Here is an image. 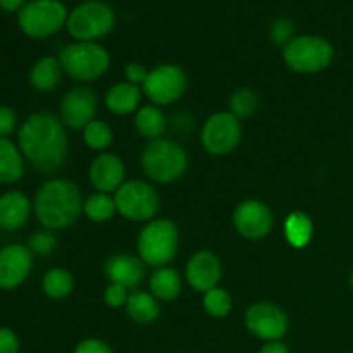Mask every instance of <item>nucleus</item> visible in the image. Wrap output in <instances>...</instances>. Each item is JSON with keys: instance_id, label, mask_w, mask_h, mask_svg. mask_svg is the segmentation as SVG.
<instances>
[{"instance_id": "13", "label": "nucleus", "mask_w": 353, "mask_h": 353, "mask_svg": "<svg viewBox=\"0 0 353 353\" xmlns=\"http://www.w3.org/2000/svg\"><path fill=\"white\" fill-rule=\"evenodd\" d=\"M97 112V95L86 86L69 90L61 102V121L71 130H85Z\"/></svg>"}, {"instance_id": "21", "label": "nucleus", "mask_w": 353, "mask_h": 353, "mask_svg": "<svg viewBox=\"0 0 353 353\" xmlns=\"http://www.w3.org/2000/svg\"><path fill=\"white\" fill-rule=\"evenodd\" d=\"M141 100V90L130 81L117 83L105 93V105L117 116H126L137 110Z\"/></svg>"}, {"instance_id": "42", "label": "nucleus", "mask_w": 353, "mask_h": 353, "mask_svg": "<svg viewBox=\"0 0 353 353\" xmlns=\"http://www.w3.org/2000/svg\"><path fill=\"white\" fill-rule=\"evenodd\" d=\"M352 353H353V350H352Z\"/></svg>"}, {"instance_id": "3", "label": "nucleus", "mask_w": 353, "mask_h": 353, "mask_svg": "<svg viewBox=\"0 0 353 353\" xmlns=\"http://www.w3.org/2000/svg\"><path fill=\"white\" fill-rule=\"evenodd\" d=\"M141 168L152 181L172 183L185 174L188 155L176 141L157 138L145 147L141 154Z\"/></svg>"}, {"instance_id": "24", "label": "nucleus", "mask_w": 353, "mask_h": 353, "mask_svg": "<svg viewBox=\"0 0 353 353\" xmlns=\"http://www.w3.org/2000/svg\"><path fill=\"white\" fill-rule=\"evenodd\" d=\"M152 295L162 302H171L181 293V278L179 272L172 268H159L150 276Z\"/></svg>"}, {"instance_id": "16", "label": "nucleus", "mask_w": 353, "mask_h": 353, "mask_svg": "<svg viewBox=\"0 0 353 353\" xmlns=\"http://www.w3.org/2000/svg\"><path fill=\"white\" fill-rule=\"evenodd\" d=\"M185 276L193 290L205 293L217 286L223 276V265L212 252L202 250L190 259Z\"/></svg>"}, {"instance_id": "33", "label": "nucleus", "mask_w": 353, "mask_h": 353, "mask_svg": "<svg viewBox=\"0 0 353 353\" xmlns=\"http://www.w3.org/2000/svg\"><path fill=\"white\" fill-rule=\"evenodd\" d=\"M128 290L121 285H112L110 283L109 286L103 292V302H105L107 307H112V309H119V307L126 305L128 302Z\"/></svg>"}, {"instance_id": "5", "label": "nucleus", "mask_w": 353, "mask_h": 353, "mask_svg": "<svg viewBox=\"0 0 353 353\" xmlns=\"http://www.w3.org/2000/svg\"><path fill=\"white\" fill-rule=\"evenodd\" d=\"M62 71L78 81H93L109 69V52L93 41L68 45L59 55Z\"/></svg>"}, {"instance_id": "41", "label": "nucleus", "mask_w": 353, "mask_h": 353, "mask_svg": "<svg viewBox=\"0 0 353 353\" xmlns=\"http://www.w3.org/2000/svg\"><path fill=\"white\" fill-rule=\"evenodd\" d=\"M350 286H352V290H353V272L350 274Z\"/></svg>"}, {"instance_id": "30", "label": "nucleus", "mask_w": 353, "mask_h": 353, "mask_svg": "<svg viewBox=\"0 0 353 353\" xmlns=\"http://www.w3.org/2000/svg\"><path fill=\"white\" fill-rule=\"evenodd\" d=\"M83 138H85V143L88 145L93 150H105L107 147H110L114 140L112 130L107 123L103 121L93 119L88 126L83 130Z\"/></svg>"}, {"instance_id": "1", "label": "nucleus", "mask_w": 353, "mask_h": 353, "mask_svg": "<svg viewBox=\"0 0 353 353\" xmlns=\"http://www.w3.org/2000/svg\"><path fill=\"white\" fill-rule=\"evenodd\" d=\"M19 148L24 159L38 171L52 172L61 168L68 155L64 123L50 112H34L21 124Z\"/></svg>"}, {"instance_id": "20", "label": "nucleus", "mask_w": 353, "mask_h": 353, "mask_svg": "<svg viewBox=\"0 0 353 353\" xmlns=\"http://www.w3.org/2000/svg\"><path fill=\"white\" fill-rule=\"evenodd\" d=\"M24 174V155L9 138H0V183L12 185Z\"/></svg>"}, {"instance_id": "38", "label": "nucleus", "mask_w": 353, "mask_h": 353, "mask_svg": "<svg viewBox=\"0 0 353 353\" xmlns=\"http://www.w3.org/2000/svg\"><path fill=\"white\" fill-rule=\"evenodd\" d=\"M148 71L138 62H131V64L126 65V78L128 81L133 83V85L138 86V83H143L145 78H147Z\"/></svg>"}, {"instance_id": "32", "label": "nucleus", "mask_w": 353, "mask_h": 353, "mask_svg": "<svg viewBox=\"0 0 353 353\" xmlns=\"http://www.w3.org/2000/svg\"><path fill=\"white\" fill-rule=\"evenodd\" d=\"M55 245H57V238H55V234L52 233L50 230H43V231H38V233H34L33 236L30 238L28 248H30L31 252H34V254L47 255L54 250Z\"/></svg>"}, {"instance_id": "15", "label": "nucleus", "mask_w": 353, "mask_h": 353, "mask_svg": "<svg viewBox=\"0 0 353 353\" xmlns=\"http://www.w3.org/2000/svg\"><path fill=\"white\" fill-rule=\"evenodd\" d=\"M233 224L241 236L248 240H261L271 231L272 214L265 203L259 200H245L234 209Z\"/></svg>"}, {"instance_id": "19", "label": "nucleus", "mask_w": 353, "mask_h": 353, "mask_svg": "<svg viewBox=\"0 0 353 353\" xmlns=\"http://www.w3.org/2000/svg\"><path fill=\"white\" fill-rule=\"evenodd\" d=\"M31 210V202L24 193L7 192L0 195V230L16 231L24 226Z\"/></svg>"}, {"instance_id": "34", "label": "nucleus", "mask_w": 353, "mask_h": 353, "mask_svg": "<svg viewBox=\"0 0 353 353\" xmlns=\"http://www.w3.org/2000/svg\"><path fill=\"white\" fill-rule=\"evenodd\" d=\"M292 34H293V24L290 23L288 19H278L274 24H272L271 37L274 43L285 45L286 47V45L293 40Z\"/></svg>"}, {"instance_id": "29", "label": "nucleus", "mask_w": 353, "mask_h": 353, "mask_svg": "<svg viewBox=\"0 0 353 353\" xmlns=\"http://www.w3.org/2000/svg\"><path fill=\"white\" fill-rule=\"evenodd\" d=\"M203 309L207 314L217 319H223L233 309V300H231L230 293L223 288H212L209 292L203 293Z\"/></svg>"}, {"instance_id": "39", "label": "nucleus", "mask_w": 353, "mask_h": 353, "mask_svg": "<svg viewBox=\"0 0 353 353\" xmlns=\"http://www.w3.org/2000/svg\"><path fill=\"white\" fill-rule=\"evenodd\" d=\"M259 353H290V348L283 343L281 340L279 341H268L261 347Z\"/></svg>"}, {"instance_id": "27", "label": "nucleus", "mask_w": 353, "mask_h": 353, "mask_svg": "<svg viewBox=\"0 0 353 353\" xmlns=\"http://www.w3.org/2000/svg\"><path fill=\"white\" fill-rule=\"evenodd\" d=\"M72 288H74V279H72L71 272L65 271V269H50V271L45 272L43 279H41V290H43L45 295L54 300H61L71 295Z\"/></svg>"}, {"instance_id": "11", "label": "nucleus", "mask_w": 353, "mask_h": 353, "mask_svg": "<svg viewBox=\"0 0 353 353\" xmlns=\"http://www.w3.org/2000/svg\"><path fill=\"white\" fill-rule=\"evenodd\" d=\"M202 147L212 155H226L238 147L241 140V126L231 112H217L203 124Z\"/></svg>"}, {"instance_id": "26", "label": "nucleus", "mask_w": 353, "mask_h": 353, "mask_svg": "<svg viewBox=\"0 0 353 353\" xmlns=\"http://www.w3.org/2000/svg\"><path fill=\"white\" fill-rule=\"evenodd\" d=\"M134 126L143 138H148L150 141L157 140L165 131V117L155 105H145L137 112Z\"/></svg>"}, {"instance_id": "35", "label": "nucleus", "mask_w": 353, "mask_h": 353, "mask_svg": "<svg viewBox=\"0 0 353 353\" xmlns=\"http://www.w3.org/2000/svg\"><path fill=\"white\" fill-rule=\"evenodd\" d=\"M74 353H114L109 343L99 338H86L76 345Z\"/></svg>"}, {"instance_id": "40", "label": "nucleus", "mask_w": 353, "mask_h": 353, "mask_svg": "<svg viewBox=\"0 0 353 353\" xmlns=\"http://www.w3.org/2000/svg\"><path fill=\"white\" fill-rule=\"evenodd\" d=\"M24 0H0V9L7 10V12H14L17 9H23Z\"/></svg>"}, {"instance_id": "23", "label": "nucleus", "mask_w": 353, "mask_h": 353, "mask_svg": "<svg viewBox=\"0 0 353 353\" xmlns=\"http://www.w3.org/2000/svg\"><path fill=\"white\" fill-rule=\"evenodd\" d=\"M124 307H126L128 316L138 324H152L161 314L157 299L147 292H133L128 296Z\"/></svg>"}, {"instance_id": "4", "label": "nucleus", "mask_w": 353, "mask_h": 353, "mask_svg": "<svg viewBox=\"0 0 353 353\" xmlns=\"http://www.w3.org/2000/svg\"><path fill=\"white\" fill-rule=\"evenodd\" d=\"M178 228L171 219L150 221L138 234L140 259L154 268H164L178 252Z\"/></svg>"}, {"instance_id": "7", "label": "nucleus", "mask_w": 353, "mask_h": 353, "mask_svg": "<svg viewBox=\"0 0 353 353\" xmlns=\"http://www.w3.org/2000/svg\"><path fill=\"white\" fill-rule=\"evenodd\" d=\"M17 23L31 38H47L68 23V10L59 0H33L19 10Z\"/></svg>"}, {"instance_id": "25", "label": "nucleus", "mask_w": 353, "mask_h": 353, "mask_svg": "<svg viewBox=\"0 0 353 353\" xmlns=\"http://www.w3.org/2000/svg\"><path fill=\"white\" fill-rule=\"evenodd\" d=\"M314 224L310 217L303 212H292L285 221V236L288 243L295 248H302L312 240Z\"/></svg>"}, {"instance_id": "28", "label": "nucleus", "mask_w": 353, "mask_h": 353, "mask_svg": "<svg viewBox=\"0 0 353 353\" xmlns=\"http://www.w3.org/2000/svg\"><path fill=\"white\" fill-rule=\"evenodd\" d=\"M116 202L109 193H93L83 203V212L93 223H105L116 214Z\"/></svg>"}, {"instance_id": "6", "label": "nucleus", "mask_w": 353, "mask_h": 353, "mask_svg": "<svg viewBox=\"0 0 353 353\" xmlns=\"http://www.w3.org/2000/svg\"><path fill=\"white\" fill-rule=\"evenodd\" d=\"M285 62L296 72H319L331 64L334 57L333 45L321 37L303 34L285 47Z\"/></svg>"}, {"instance_id": "22", "label": "nucleus", "mask_w": 353, "mask_h": 353, "mask_svg": "<svg viewBox=\"0 0 353 353\" xmlns=\"http://www.w3.org/2000/svg\"><path fill=\"white\" fill-rule=\"evenodd\" d=\"M61 62H59V59L50 57V55L38 59L30 71V83L38 92H52L61 83Z\"/></svg>"}, {"instance_id": "2", "label": "nucleus", "mask_w": 353, "mask_h": 353, "mask_svg": "<svg viewBox=\"0 0 353 353\" xmlns=\"http://www.w3.org/2000/svg\"><path fill=\"white\" fill-rule=\"evenodd\" d=\"M81 192L65 179H50L34 196V214L45 230H64L78 219L83 209Z\"/></svg>"}, {"instance_id": "9", "label": "nucleus", "mask_w": 353, "mask_h": 353, "mask_svg": "<svg viewBox=\"0 0 353 353\" xmlns=\"http://www.w3.org/2000/svg\"><path fill=\"white\" fill-rule=\"evenodd\" d=\"M117 212L130 221H150L159 210V195L148 183L126 181L114 195Z\"/></svg>"}, {"instance_id": "8", "label": "nucleus", "mask_w": 353, "mask_h": 353, "mask_svg": "<svg viewBox=\"0 0 353 353\" xmlns=\"http://www.w3.org/2000/svg\"><path fill=\"white\" fill-rule=\"evenodd\" d=\"M116 23V14L107 3L90 0L76 7L68 16V31L79 41L105 37Z\"/></svg>"}, {"instance_id": "31", "label": "nucleus", "mask_w": 353, "mask_h": 353, "mask_svg": "<svg viewBox=\"0 0 353 353\" xmlns=\"http://www.w3.org/2000/svg\"><path fill=\"white\" fill-rule=\"evenodd\" d=\"M259 97L254 90L241 88L234 92L230 99V112L234 117H250L257 110Z\"/></svg>"}, {"instance_id": "36", "label": "nucleus", "mask_w": 353, "mask_h": 353, "mask_svg": "<svg viewBox=\"0 0 353 353\" xmlns=\"http://www.w3.org/2000/svg\"><path fill=\"white\" fill-rule=\"evenodd\" d=\"M21 343L17 334L9 327L0 326V353H19Z\"/></svg>"}, {"instance_id": "37", "label": "nucleus", "mask_w": 353, "mask_h": 353, "mask_svg": "<svg viewBox=\"0 0 353 353\" xmlns=\"http://www.w3.org/2000/svg\"><path fill=\"white\" fill-rule=\"evenodd\" d=\"M16 112L9 105H0V138H7L16 130Z\"/></svg>"}, {"instance_id": "17", "label": "nucleus", "mask_w": 353, "mask_h": 353, "mask_svg": "<svg viewBox=\"0 0 353 353\" xmlns=\"http://www.w3.org/2000/svg\"><path fill=\"white\" fill-rule=\"evenodd\" d=\"M88 178L93 188L99 192H117L124 183L123 161L114 154H100L90 165Z\"/></svg>"}, {"instance_id": "18", "label": "nucleus", "mask_w": 353, "mask_h": 353, "mask_svg": "<svg viewBox=\"0 0 353 353\" xmlns=\"http://www.w3.org/2000/svg\"><path fill=\"white\" fill-rule=\"evenodd\" d=\"M105 276L112 285H121L131 290L140 285L145 269L141 259L130 254H117L105 262Z\"/></svg>"}, {"instance_id": "10", "label": "nucleus", "mask_w": 353, "mask_h": 353, "mask_svg": "<svg viewBox=\"0 0 353 353\" xmlns=\"http://www.w3.org/2000/svg\"><path fill=\"white\" fill-rule=\"evenodd\" d=\"M188 79L185 71L176 64H162L148 71L147 78L141 83V92L155 103L168 105L176 102L185 93Z\"/></svg>"}, {"instance_id": "14", "label": "nucleus", "mask_w": 353, "mask_h": 353, "mask_svg": "<svg viewBox=\"0 0 353 353\" xmlns=\"http://www.w3.org/2000/svg\"><path fill=\"white\" fill-rule=\"evenodd\" d=\"M33 255L24 245L10 243L0 248V288L16 290L30 276Z\"/></svg>"}, {"instance_id": "12", "label": "nucleus", "mask_w": 353, "mask_h": 353, "mask_svg": "<svg viewBox=\"0 0 353 353\" xmlns=\"http://www.w3.org/2000/svg\"><path fill=\"white\" fill-rule=\"evenodd\" d=\"M245 326L264 341H279L288 333L290 321L285 310L269 302L254 303L245 314Z\"/></svg>"}]
</instances>
